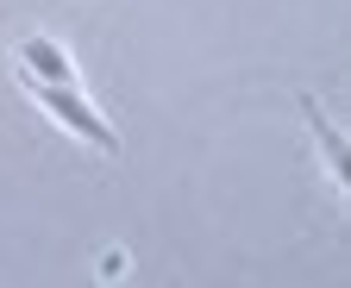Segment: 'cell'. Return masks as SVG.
Wrapping results in <instances>:
<instances>
[{
	"label": "cell",
	"instance_id": "2",
	"mask_svg": "<svg viewBox=\"0 0 351 288\" xmlns=\"http://www.w3.org/2000/svg\"><path fill=\"white\" fill-rule=\"evenodd\" d=\"M13 63L32 81H75V57L57 44V38H19V44H13Z\"/></svg>",
	"mask_w": 351,
	"mask_h": 288
},
{
	"label": "cell",
	"instance_id": "3",
	"mask_svg": "<svg viewBox=\"0 0 351 288\" xmlns=\"http://www.w3.org/2000/svg\"><path fill=\"white\" fill-rule=\"evenodd\" d=\"M301 119H307V132H314V144H320V157H326L332 182L345 188V176H351V150H345V138L332 132V119L320 113V101H314V94H301Z\"/></svg>",
	"mask_w": 351,
	"mask_h": 288
},
{
	"label": "cell",
	"instance_id": "1",
	"mask_svg": "<svg viewBox=\"0 0 351 288\" xmlns=\"http://www.w3.org/2000/svg\"><path fill=\"white\" fill-rule=\"evenodd\" d=\"M19 81H25V94H32L44 113H51V119H57V126H63L69 138L95 144L101 157H119V132H113L107 119L95 113V101H88V94L75 88V81H32V75H19Z\"/></svg>",
	"mask_w": 351,
	"mask_h": 288
}]
</instances>
